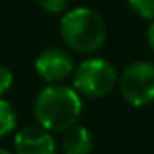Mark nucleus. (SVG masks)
Returning <instances> with one entry per match:
<instances>
[{"instance_id":"nucleus-7","label":"nucleus","mask_w":154,"mask_h":154,"mask_svg":"<svg viewBox=\"0 0 154 154\" xmlns=\"http://www.w3.org/2000/svg\"><path fill=\"white\" fill-rule=\"evenodd\" d=\"M63 154H90L93 149V134L84 125H74L65 131L63 136Z\"/></svg>"},{"instance_id":"nucleus-12","label":"nucleus","mask_w":154,"mask_h":154,"mask_svg":"<svg viewBox=\"0 0 154 154\" xmlns=\"http://www.w3.org/2000/svg\"><path fill=\"white\" fill-rule=\"evenodd\" d=\"M147 45H149V48L154 52V20L149 23V27H147Z\"/></svg>"},{"instance_id":"nucleus-6","label":"nucleus","mask_w":154,"mask_h":154,"mask_svg":"<svg viewBox=\"0 0 154 154\" xmlns=\"http://www.w3.org/2000/svg\"><path fill=\"white\" fill-rule=\"evenodd\" d=\"M14 154H56V142L41 125L22 127L14 134Z\"/></svg>"},{"instance_id":"nucleus-5","label":"nucleus","mask_w":154,"mask_h":154,"mask_svg":"<svg viewBox=\"0 0 154 154\" xmlns=\"http://www.w3.org/2000/svg\"><path fill=\"white\" fill-rule=\"evenodd\" d=\"M36 74L48 84H59L74 74L72 56L59 47H50L43 50L34 63Z\"/></svg>"},{"instance_id":"nucleus-9","label":"nucleus","mask_w":154,"mask_h":154,"mask_svg":"<svg viewBox=\"0 0 154 154\" xmlns=\"http://www.w3.org/2000/svg\"><path fill=\"white\" fill-rule=\"evenodd\" d=\"M127 4L136 16L149 22L154 20V0H127Z\"/></svg>"},{"instance_id":"nucleus-3","label":"nucleus","mask_w":154,"mask_h":154,"mask_svg":"<svg viewBox=\"0 0 154 154\" xmlns=\"http://www.w3.org/2000/svg\"><path fill=\"white\" fill-rule=\"evenodd\" d=\"M72 84L81 97L104 99L118 84V74L109 61L102 57H90L79 63L74 70Z\"/></svg>"},{"instance_id":"nucleus-13","label":"nucleus","mask_w":154,"mask_h":154,"mask_svg":"<svg viewBox=\"0 0 154 154\" xmlns=\"http://www.w3.org/2000/svg\"><path fill=\"white\" fill-rule=\"evenodd\" d=\"M0 154H11V152H9L7 149H2V147H0Z\"/></svg>"},{"instance_id":"nucleus-8","label":"nucleus","mask_w":154,"mask_h":154,"mask_svg":"<svg viewBox=\"0 0 154 154\" xmlns=\"http://www.w3.org/2000/svg\"><path fill=\"white\" fill-rule=\"evenodd\" d=\"M16 127V113L13 109V106L0 99V138L11 134Z\"/></svg>"},{"instance_id":"nucleus-10","label":"nucleus","mask_w":154,"mask_h":154,"mask_svg":"<svg viewBox=\"0 0 154 154\" xmlns=\"http://www.w3.org/2000/svg\"><path fill=\"white\" fill-rule=\"evenodd\" d=\"M36 4L50 14H59L68 9V0H36Z\"/></svg>"},{"instance_id":"nucleus-1","label":"nucleus","mask_w":154,"mask_h":154,"mask_svg":"<svg viewBox=\"0 0 154 154\" xmlns=\"http://www.w3.org/2000/svg\"><path fill=\"white\" fill-rule=\"evenodd\" d=\"M34 115L41 127L50 133H65L77 125L82 115V100L74 86L50 84L34 100Z\"/></svg>"},{"instance_id":"nucleus-4","label":"nucleus","mask_w":154,"mask_h":154,"mask_svg":"<svg viewBox=\"0 0 154 154\" xmlns=\"http://www.w3.org/2000/svg\"><path fill=\"white\" fill-rule=\"evenodd\" d=\"M118 88L124 100L134 108L154 102V63L140 59L127 65L118 79Z\"/></svg>"},{"instance_id":"nucleus-11","label":"nucleus","mask_w":154,"mask_h":154,"mask_svg":"<svg viewBox=\"0 0 154 154\" xmlns=\"http://www.w3.org/2000/svg\"><path fill=\"white\" fill-rule=\"evenodd\" d=\"M11 86H13V72L7 66L0 65V97L5 91H9Z\"/></svg>"},{"instance_id":"nucleus-2","label":"nucleus","mask_w":154,"mask_h":154,"mask_svg":"<svg viewBox=\"0 0 154 154\" xmlns=\"http://www.w3.org/2000/svg\"><path fill=\"white\" fill-rule=\"evenodd\" d=\"M59 34L65 45L74 52L91 54L106 43L108 29L97 11L90 7H74L63 14Z\"/></svg>"}]
</instances>
